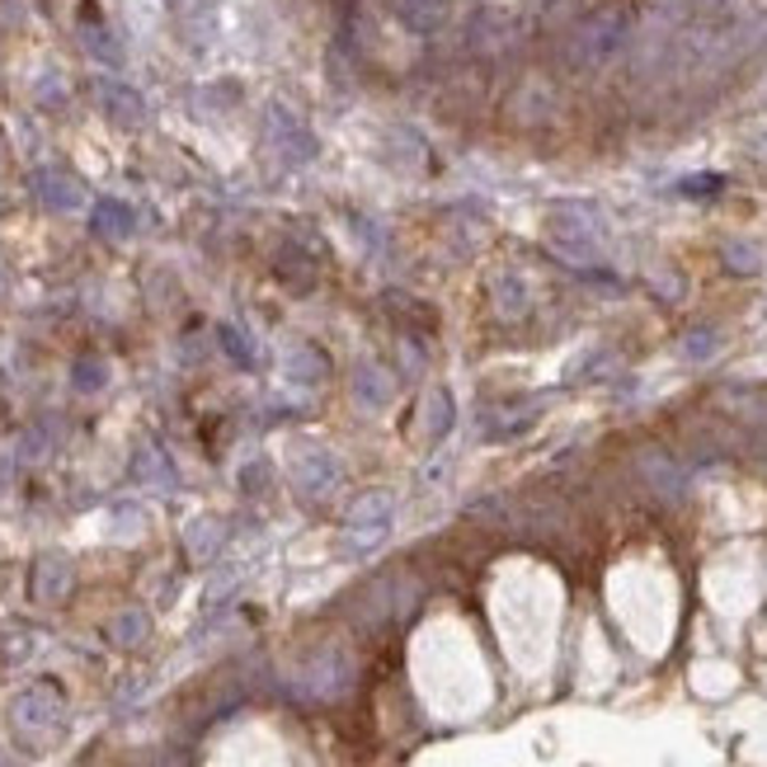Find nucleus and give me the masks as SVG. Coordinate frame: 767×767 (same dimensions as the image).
Wrapping results in <instances>:
<instances>
[{"instance_id": "obj_24", "label": "nucleus", "mask_w": 767, "mask_h": 767, "mask_svg": "<svg viewBox=\"0 0 767 767\" xmlns=\"http://www.w3.org/2000/svg\"><path fill=\"white\" fill-rule=\"evenodd\" d=\"M217 339H222V348H226V358L236 363V368H255V339L246 335L240 325H217Z\"/></svg>"}, {"instance_id": "obj_22", "label": "nucleus", "mask_w": 767, "mask_h": 767, "mask_svg": "<svg viewBox=\"0 0 767 767\" xmlns=\"http://www.w3.org/2000/svg\"><path fill=\"white\" fill-rule=\"evenodd\" d=\"M640 466L650 471V485H655V490H665V495H678V490H683V471H678L673 457H665V452H645Z\"/></svg>"}, {"instance_id": "obj_2", "label": "nucleus", "mask_w": 767, "mask_h": 767, "mask_svg": "<svg viewBox=\"0 0 767 767\" xmlns=\"http://www.w3.org/2000/svg\"><path fill=\"white\" fill-rule=\"evenodd\" d=\"M626 33H631V24H626L622 10H594L584 14V20H574L565 43H561V57L574 66V72H598L603 62H613L617 52L626 47Z\"/></svg>"}, {"instance_id": "obj_15", "label": "nucleus", "mask_w": 767, "mask_h": 767, "mask_svg": "<svg viewBox=\"0 0 767 767\" xmlns=\"http://www.w3.org/2000/svg\"><path fill=\"white\" fill-rule=\"evenodd\" d=\"M80 33H85V47H90L104 66H123V47H118V39L109 33V24H104L99 14H95V6H85V14H80Z\"/></svg>"}, {"instance_id": "obj_10", "label": "nucleus", "mask_w": 767, "mask_h": 767, "mask_svg": "<svg viewBox=\"0 0 767 767\" xmlns=\"http://www.w3.org/2000/svg\"><path fill=\"white\" fill-rule=\"evenodd\" d=\"M325 377H330V358H325V348L306 344V339H298V344H288V348H283V381H288V387L311 391V387H321Z\"/></svg>"}, {"instance_id": "obj_26", "label": "nucleus", "mask_w": 767, "mask_h": 767, "mask_svg": "<svg viewBox=\"0 0 767 767\" xmlns=\"http://www.w3.org/2000/svg\"><path fill=\"white\" fill-rule=\"evenodd\" d=\"M683 348H688L692 358H706L711 348H716V339H711V335H688V344H683Z\"/></svg>"}, {"instance_id": "obj_18", "label": "nucleus", "mask_w": 767, "mask_h": 767, "mask_svg": "<svg viewBox=\"0 0 767 767\" xmlns=\"http://www.w3.org/2000/svg\"><path fill=\"white\" fill-rule=\"evenodd\" d=\"M269 128H273V142L283 147V151L292 155V161H306V155L316 151V147H311V137H306V128H302L292 114H283V109H273V114H269Z\"/></svg>"}, {"instance_id": "obj_16", "label": "nucleus", "mask_w": 767, "mask_h": 767, "mask_svg": "<svg viewBox=\"0 0 767 767\" xmlns=\"http://www.w3.org/2000/svg\"><path fill=\"white\" fill-rule=\"evenodd\" d=\"M132 476L142 480V485H161V490H170V485H174V466H170V457L155 443H137L132 447Z\"/></svg>"}, {"instance_id": "obj_13", "label": "nucleus", "mask_w": 767, "mask_h": 767, "mask_svg": "<svg viewBox=\"0 0 767 767\" xmlns=\"http://www.w3.org/2000/svg\"><path fill=\"white\" fill-rule=\"evenodd\" d=\"M90 226H95V236H104V240H128L137 231V213L128 203H118V198H99L95 213H90Z\"/></svg>"}, {"instance_id": "obj_17", "label": "nucleus", "mask_w": 767, "mask_h": 767, "mask_svg": "<svg viewBox=\"0 0 767 767\" xmlns=\"http://www.w3.org/2000/svg\"><path fill=\"white\" fill-rule=\"evenodd\" d=\"M222 542H226V528L213 514H203V518H194L184 528V551L194 555V561H213V555L222 551Z\"/></svg>"}, {"instance_id": "obj_4", "label": "nucleus", "mask_w": 767, "mask_h": 767, "mask_svg": "<svg viewBox=\"0 0 767 767\" xmlns=\"http://www.w3.org/2000/svg\"><path fill=\"white\" fill-rule=\"evenodd\" d=\"M288 471H292V485H298L302 495H311V499L335 495V490H339V480H344L339 457H335L330 447H321V443H302L298 452H292Z\"/></svg>"}, {"instance_id": "obj_14", "label": "nucleus", "mask_w": 767, "mask_h": 767, "mask_svg": "<svg viewBox=\"0 0 767 767\" xmlns=\"http://www.w3.org/2000/svg\"><path fill=\"white\" fill-rule=\"evenodd\" d=\"M490 306H495V316H499V321H522V316H528V306H532L528 283H522L518 273L495 278V288H490Z\"/></svg>"}, {"instance_id": "obj_5", "label": "nucleus", "mask_w": 767, "mask_h": 767, "mask_svg": "<svg viewBox=\"0 0 767 767\" xmlns=\"http://www.w3.org/2000/svg\"><path fill=\"white\" fill-rule=\"evenodd\" d=\"M391 514H396L391 490H363L354 504H348V542L354 547L381 542V532L391 528Z\"/></svg>"}, {"instance_id": "obj_1", "label": "nucleus", "mask_w": 767, "mask_h": 767, "mask_svg": "<svg viewBox=\"0 0 767 767\" xmlns=\"http://www.w3.org/2000/svg\"><path fill=\"white\" fill-rule=\"evenodd\" d=\"M547 246L555 259H565L574 269H598L603 264V246H607V226L598 222L594 207H551L547 217Z\"/></svg>"}, {"instance_id": "obj_8", "label": "nucleus", "mask_w": 767, "mask_h": 767, "mask_svg": "<svg viewBox=\"0 0 767 767\" xmlns=\"http://www.w3.org/2000/svg\"><path fill=\"white\" fill-rule=\"evenodd\" d=\"M33 194H39L43 207H52V213H80L85 207V188L72 170H62V165H47L33 174Z\"/></svg>"}, {"instance_id": "obj_28", "label": "nucleus", "mask_w": 767, "mask_h": 767, "mask_svg": "<svg viewBox=\"0 0 767 767\" xmlns=\"http://www.w3.org/2000/svg\"><path fill=\"white\" fill-rule=\"evenodd\" d=\"M0 767H14V763H6V754H0Z\"/></svg>"}, {"instance_id": "obj_12", "label": "nucleus", "mask_w": 767, "mask_h": 767, "mask_svg": "<svg viewBox=\"0 0 767 767\" xmlns=\"http://www.w3.org/2000/svg\"><path fill=\"white\" fill-rule=\"evenodd\" d=\"M391 396H396V381H391V372L381 368V363H372V358H363L358 368H354V400L363 410H387L391 406Z\"/></svg>"}, {"instance_id": "obj_25", "label": "nucleus", "mask_w": 767, "mask_h": 767, "mask_svg": "<svg viewBox=\"0 0 767 767\" xmlns=\"http://www.w3.org/2000/svg\"><path fill=\"white\" fill-rule=\"evenodd\" d=\"M240 485H246V490H264V462H255V466L240 471Z\"/></svg>"}, {"instance_id": "obj_19", "label": "nucleus", "mask_w": 767, "mask_h": 767, "mask_svg": "<svg viewBox=\"0 0 767 767\" xmlns=\"http://www.w3.org/2000/svg\"><path fill=\"white\" fill-rule=\"evenodd\" d=\"M396 14L400 24L414 29V33H429L447 20V0H396Z\"/></svg>"}, {"instance_id": "obj_3", "label": "nucleus", "mask_w": 767, "mask_h": 767, "mask_svg": "<svg viewBox=\"0 0 767 767\" xmlns=\"http://www.w3.org/2000/svg\"><path fill=\"white\" fill-rule=\"evenodd\" d=\"M66 721V696L57 683H29L20 696L10 702V725L20 730V739L29 744H47Z\"/></svg>"}, {"instance_id": "obj_27", "label": "nucleus", "mask_w": 767, "mask_h": 767, "mask_svg": "<svg viewBox=\"0 0 767 767\" xmlns=\"http://www.w3.org/2000/svg\"><path fill=\"white\" fill-rule=\"evenodd\" d=\"M711 188H721V180H692L683 184V194H711Z\"/></svg>"}, {"instance_id": "obj_7", "label": "nucleus", "mask_w": 767, "mask_h": 767, "mask_svg": "<svg viewBox=\"0 0 767 767\" xmlns=\"http://www.w3.org/2000/svg\"><path fill=\"white\" fill-rule=\"evenodd\" d=\"M76 584V565L66 561L62 551H43L39 561H33V574H29V588L39 603H62L66 594H72Z\"/></svg>"}, {"instance_id": "obj_11", "label": "nucleus", "mask_w": 767, "mask_h": 767, "mask_svg": "<svg viewBox=\"0 0 767 767\" xmlns=\"http://www.w3.org/2000/svg\"><path fill=\"white\" fill-rule=\"evenodd\" d=\"M95 99H99V109L109 114V123H118V128H142L147 123V99L123 80H99Z\"/></svg>"}, {"instance_id": "obj_9", "label": "nucleus", "mask_w": 767, "mask_h": 767, "mask_svg": "<svg viewBox=\"0 0 767 767\" xmlns=\"http://www.w3.org/2000/svg\"><path fill=\"white\" fill-rule=\"evenodd\" d=\"M174 6V33L203 52L207 43H213V33H217V0H170Z\"/></svg>"}, {"instance_id": "obj_20", "label": "nucleus", "mask_w": 767, "mask_h": 767, "mask_svg": "<svg viewBox=\"0 0 767 767\" xmlns=\"http://www.w3.org/2000/svg\"><path fill=\"white\" fill-rule=\"evenodd\" d=\"M151 636V617L142 613V607H123L114 622H109V640L118 645V650H137Z\"/></svg>"}, {"instance_id": "obj_6", "label": "nucleus", "mask_w": 767, "mask_h": 767, "mask_svg": "<svg viewBox=\"0 0 767 767\" xmlns=\"http://www.w3.org/2000/svg\"><path fill=\"white\" fill-rule=\"evenodd\" d=\"M348 678H354V665H348V655L330 645V650H321V655L306 665V673L298 678V692H306V696H339V692L348 688Z\"/></svg>"}, {"instance_id": "obj_21", "label": "nucleus", "mask_w": 767, "mask_h": 767, "mask_svg": "<svg viewBox=\"0 0 767 767\" xmlns=\"http://www.w3.org/2000/svg\"><path fill=\"white\" fill-rule=\"evenodd\" d=\"M452 420H457V410H452V391L439 387V391L424 400V433H429V439H447Z\"/></svg>"}, {"instance_id": "obj_23", "label": "nucleus", "mask_w": 767, "mask_h": 767, "mask_svg": "<svg viewBox=\"0 0 767 767\" xmlns=\"http://www.w3.org/2000/svg\"><path fill=\"white\" fill-rule=\"evenodd\" d=\"M72 387H76L80 396H95V391H104V387H109V363L95 358V354L76 358V368H72Z\"/></svg>"}]
</instances>
